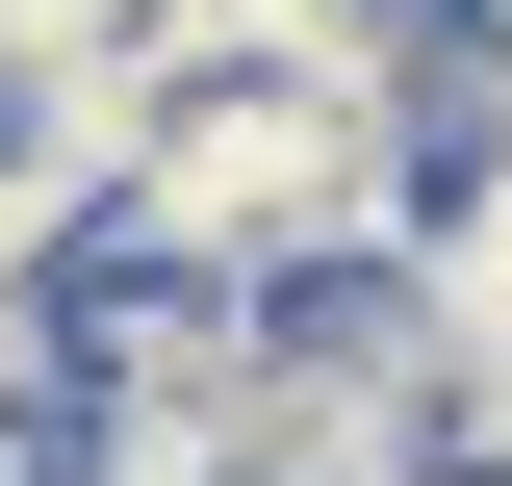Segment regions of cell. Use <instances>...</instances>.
Wrapping results in <instances>:
<instances>
[{
    "label": "cell",
    "mask_w": 512,
    "mask_h": 486,
    "mask_svg": "<svg viewBox=\"0 0 512 486\" xmlns=\"http://www.w3.org/2000/svg\"><path fill=\"white\" fill-rule=\"evenodd\" d=\"M410 231H436V180H410L384 128L282 103V77H205V103H154V128H128V180H103V256H128V282H205V307L384 282Z\"/></svg>",
    "instance_id": "obj_1"
},
{
    "label": "cell",
    "mask_w": 512,
    "mask_h": 486,
    "mask_svg": "<svg viewBox=\"0 0 512 486\" xmlns=\"http://www.w3.org/2000/svg\"><path fill=\"white\" fill-rule=\"evenodd\" d=\"M231 486H461V359H436V307H410V282H308V307H256Z\"/></svg>",
    "instance_id": "obj_2"
}]
</instances>
